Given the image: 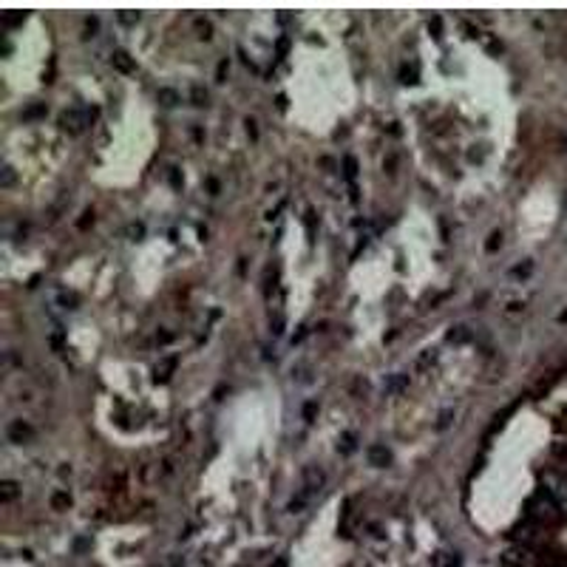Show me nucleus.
<instances>
[{
	"label": "nucleus",
	"instance_id": "obj_1",
	"mask_svg": "<svg viewBox=\"0 0 567 567\" xmlns=\"http://www.w3.org/2000/svg\"><path fill=\"white\" fill-rule=\"evenodd\" d=\"M60 125H62L66 131H71V134H79V131H82V125H88V114H86V111L71 108V111H66V114L60 116Z\"/></svg>",
	"mask_w": 567,
	"mask_h": 567
},
{
	"label": "nucleus",
	"instance_id": "obj_2",
	"mask_svg": "<svg viewBox=\"0 0 567 567\" xmlns=\"http://www.w3.org/2000/svg\"><path fill=\"white\" fill-rule=\"evenodd\" d=\"M6 434H9V439L17 443V445L31 443V437H34V431H31V426L26 420H12V423H9V428H6Z\"/></svg>",
	"mask_w": 567,
	"mask_h": 567
},
{
	"label": "nucleus",
	"instance_id": "obj_3",
	"mask_svg": "<svg viewBox=\"0 0 567 567\" xmlns=\"http://www.w3.org/2000/svg\"><path fill=\"white\" fill-rule=\"evenodd\" d=\"M111 66H114L116 71H122V74H131L136 68V62L131 60L128 51H114V54H111Z\"/></svg>",
	"mask_w": 567,
	"mask_h": 567
},
{
	"label": "nucleus",
	"instance_id": "obj_4",
	"mask_svg": "<svg viewBox=\"0 0 567 567\" xmlns=\"http://www.w3.org/2000/svg\"><path fill=\"white\" fill-rule=\"evenodd\" d=\"M369 463L372 465H389L391 463V454L386 451V445H372V448H369Z\"/></svg>",
	"mask_w": 567,
	"mask_h": 567
},
{
	"label": "nucleus",
	"instance_id": "obj_5",
	"mask_svg": "<svg viewBox=\"0 0 567 567\" xmlns=\"http://www.w3.org/2000/svg\"><path fill=\"white\" fill-rule=\"evenodd\" d=\"M304 476H306V485H304L306 494H312V491H318L323 485V474H321V471H315V468H306Z\"/></svg>",
	"mask_w": 567,
	"mask_h": 567
},
{
	"label": "nucleus",
	"instance_id": "obj_6",
	"mask_svg": "<svg viewBox=\"0 0 567 567\" xmlns=\"http://www.w3.org/2000/svg\"><path fill=\"white\" fill-rule=\"evenodd\" d=\"M173 369H176V358H165L156 366V380H167L173 374Z\"/></svg>",
	"mask_w": 567,
	"mask_h": 567
},
{
	"label": "nucleus",
	"instance_id": "obj_7",
	"mask_svg": "<svg viewBox=\"0 0 567 567\" xmlns=\"http://www.w3.org/2000/svg\"><path fill=\"white\" fill-rule=\"evenodd\" d=\"M159 102L165 105V108H173L179 102V94L173 88H159Z\"/></svg>",
	"mask_w": 567,
	"mask_h": 567
},
{
	"label": "nucleus",
	"instance_id": "obj_8",
	"mask_svg": "<svg viewBox=\"0 0 567 567\" xmlns=\"http://www.w3.org/2000/svg\"><path fill=\"white\" fill-rule=\"evenodd\" d=\"M448 338H451L454 343H465L471 338V329H468V326H454V329L448 332Z\"/></svg>",
	"mask_w": 567,
	"mask_h": 567
},
{
	"label": "nucleus",
	"instance_id": "obj_9",
	"mask_svg": "<svg viewBox=\"0 0 567 567\" xmlns=\"http://www.w3.org/2000/svg\"><path fill=\"white\" fill-rule=\"evenodd\" d=\"M400 79H403V82H417V68L414 66H403L400 68Z\"/></svg>",
	"mask_w": 567,
	"mask_h": 567
},
{
	"label": "nucleus",
	"instance_id": "obj_10",
	"mask_svg": "<svg viewBox=\"0 0 567 567\" xmlns=\"http://www.w3.org/2000/svg\"><path fill=\"white\" fill-rule=\"evenodd\" d=\"M343 167H346V179L352 182L354 173H358V162H354V156H346V159H343Z\"/></svg>",
	"mask_w": 567,
	"mask_h": 567
},
{
	"label": "nucleus",
	"instance_id": "obj_11",
	"mask_svg": "<svg viewBox=\"0 0 567 567\" xmlns=\"http://www.w3.org/2000/svg\"><path fill=\"white\" fill-rule=\"evenodd\" d=\"M17 496V485L14 482H3V502H12Z\"/></svg>",
	"mask_w": 567,
	"mask_h": 567
},
{
	"label": "nucleus",
	"instance_id": "obj_12",
	"mask_svg": "<svg viewBox=\"0 0 567 567\" xmlns=\"http://www.w3.org/2000/svg\"><path fill=\"white\" fill-rule=\"evenodd\" d=\"M26 20V14L20 12V14H3V26H6V29H12V26H17V23H23Z\"/></svg>",
	"mask_w": 567,
	"mask_h": 567
},
{
	"label": "nucleus",
	"instance_id": "obj_13",
	"mask_svg": "<svg viewBox=\"0 0 567 567\" xmlns=\"http://www.w3.org/2000/svg\"><path fill=\"white\" fill-rule=\"evenodd\" d=\"M502 244V233L496 230V233H491V238H488V244H485V250L488 253H496V247Z\"/></svg>",
	"mask_w": 567,
	"mask_h": 567
},
{
	"label": "nucleus",
	"instance_id": "obj_14",
	"mask_svg": "<svg viewBox=\"0 0 567 567\" xmlns=\"http://www.w3.org/2000/svg\"><path fill=\"white\" fill-rule=\"evenodd\" d=\"M68 502H71V499H68V494H62V491H60V494H54V499H51V505H54L57 511H62V508H68Z\"/></svg>",
	"mask_w": 567,
	"mask_h": 567
},
{
	"label": "nucleus",
	"instance_id": "obj_15",
	"mask_svg": "<svg viewBox=\"0 0 567 567\" xmlns=\"http://www.w3.org/2000/svg\"><path fill=\"white\" fill-rule=\"evenodd\" d=\"M37 116H46V105H34L23 114V119H37Z\"/></svg>",
	"mask_w": 567,
	"mask_h": 567
},
{
	"label": "nucleus",
	"instance_id": "obj_16",
	"mask_svg": "<svg viewBox=\"0 0 567 567\" xmlns=\"http://www.w3.org/2000/svg\"><path fill=\"white\" fill-rule=\"evenodd\" d=\"M315 411H318V403H306V406H304V420L312 423V420H315Z\"/></svg>",
	"mask_w": 567,
	"mask_h": 567
},
{
	"label": "nucleus",
	"instance_id": "obj_17",
	"mask_svg": "<svg viewBox=\"0 0 567 567\" xmlns=\"http://www.w3.org/2000/svg\"><path fill=\"white\" fill-rule=\"evenodd\" d=\"M403 386H406V374H397V377H391V383H389V391H400Z\"/></svg>",
	"mask_w": 567,
	"mask_h": 567
},
{
	"label": "nucleus",
	"instance_id": "obj_18",
	"mask_svg": "<svg viewBox=\"0 0 567 567\" xmlns=\"http://www.w3.org/2000/svg\"><path fill=\"white\" fill-rule=\"evenodd\" d=\"M451 417H454V411H451V409H448V411H443V414H439L437 428H448V426H451Z\"/></svg>",
	"mask_w": 567,
	"mask_h": 567
},
{
	"label": "nucleus",
	"instance_id": "obj_19",
	"mask_svg": "<svg viewBox=\"0 0 567 567\" xmlns=\"http://www.w3.org/2000/svg\"><path fill=\"white\" fill-rule=\"evenodd\" d=\"M275 51H278V57H284L289 51V37H281L278 40V46H275Z\"/></svg>",
	"mask_w": 567,
	"mask_h": 567
},
{
	"label": "nucleus",
	"instance_id": "obj_20",
	"mask_svg": "<svg viewBox=\"0 0 567 567\" xmlns=\"http://www.w3.org/2000/svg\"><path fill=\"white\" fill-rule=\"evenodd\" d=\"M349 451H354V434H346V437H343V454H349Z\"/></svg>",
	"mask_w": 567,
	"mask_h": 567
},
{
	"label": "nucleus",
	"instance_id": "obj_21",
	"mask_svg": "<svg viewBox=\"0 0 567 567\" xmlns=\"http://www.w3.org/2000/svg\"><path fill=\"white\" fill-rule=\"evenodd\" d=\"M204 99H207V94L196 86V88H193V102H196V105H204Z\"/></svg>",
	"mask_w": 567,
	"mask_h": 567
},
{
	"label": "nucleus",
	"instance_id": "obj_22",
	"mask_svg": "<svg viewBox=\"0 0 567 567\" xmlns=\"http://www.w3.org/2000/svg\"><path fill=\"white\" fill-rule=\"evenodd\" d=\"M12 182H14V173H12V167L6 165V167H3V187H9Z\"/></svg>",
	"mask_w": 567,
	"mask_h": 567
},
{
	"label": "nucleus",
	"instance_id": "obj_23",
	"mask_svg": "<svg viewBox=\"0 0 567 567\" xmlns=\"http://www.w3.org/2000/svg\"><path fill=\"white\" fill-rule=\"evenodd\" d=\"M224 77H227V60H221V62H219V71H216V79L221 82Z\"/></svg>",
	"mask_w": 567,
	"mask_h": 567
},
{
	"label": "nucleus",
	"instance_id": "obj_24",
	"mask_svg": "<svg viewBox=\"0 0 567 567\" xmlns=\"http://www.w3.org/2000/svg\"><path fill=\"white\" fill-rule=\"evenodd\" d=\"M196 29L201 31V37H210V23H201V20H196Z\"/></svg>",
	"mask_w": 567,
	"mask_h": 567
},
{
	"label": "nucleus",
	"instance_id": "obj_25",
	"mask_svg": "<svg viewBox=\"0 0 567 567\" xmlns=\"http://www.w3.org/2000/svg\"><path fill=\"white\" fill-rule=\"evenodd\" d=\"M128 233H131L134 238H139L142 233H145V227H142V224H131V227H128Z\"/></svg>",
	"mask_w": 567,
	"mask_h": 567
},
{
	"label": "nucleus",
	"instance_id": "obj_26",
	"mask_svg": "<svg viewBox=\"0 0 567 567\" xmlns=\"http://www.w3.org/2000/svg\"><path fill=\"white\" fill-rule=\"evenodd\" d=\"M119 20H122V23H136L139 17H136V14H119Z\"/></svg>",
	"mask_w": 567,
	"mask_h": 567
},
{
	"label": "nucleus",
	"instance_id": "obj_27",
	"mask_svg": "<svg viewBox=\"0 0 567 567\" xmlns=\"http://www.w3.org/2000/svg\"><path fill=\"white\" fill-rule=\"evenodd\" d=\"M247 134H250L253 139H256V122H253V119H247Z\"/></svg>",
	"mask_w": 567,
	"mask_h": 567
},
{
	"label": "nucleus",
	"instance_id": "obj_28",
	"mask_svg": "<svg viewBox=\"0 0 567 567\" xmlns=\"http://www.w3.org/2000/svg\"><path fill=\"white\" fill-rule=\"evenodd\" d=\"M431 29H434V34H439V29H443V23H439V17H434V20H431Z\"/></svg>",
	"mask_w": 567,
	"mask_h": 567
},
{
	"label": "nucleus",
	"instance_id": "obj_29",
	"mask_svg": "<svg viewBox=\"0 0 567 567\" xmlns=\"http://www.w3.org/2000/svg\"><path fill=\"white\" fill-rule=\"evenodd\" d=\"M156 341H162V343H167V341H171V335H167V332H159V335H156Z\"/></svg>",
	"mask_w": 567,
	"mask_h": 567
},
{
	"label": "nucleus",
	"instance_id": "obj_30",
	"mask_svg": "<svg viewBox=\"0 0 567 567\" xmlns=\"http://www.w3.org/2000/svg\"><path fill=\"white\" fill-rule=\"evenodd\" d=\"M275 567H287V561H284V559H278V561H275Z\"/></svg>",
	"mask_w": 567,
	"mask_h": 567
}]
</instances>
